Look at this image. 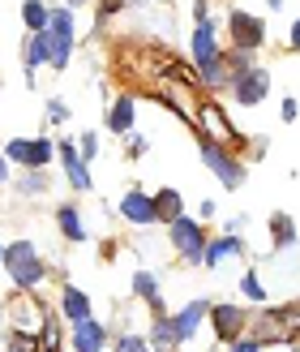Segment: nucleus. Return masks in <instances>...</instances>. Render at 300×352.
Returning a JSON list of instances; mask_svg holds the SVG:
<instances>
[{"label":"nucleus","instance_id":"38","mask_svg":"<svg viewBox=\"0 0 300 352\" xmlns=\"http://www.w3.org/2000/svg\"><path fill=\"white\" fill-rule=\"evenodd\" d=\"M39 352H56V348H39Z\"/></svg>","mask_w":300,"mask_h":352},{"label":"nucleus","instance_id":"10","mask_svg":"<svg viewBox=\"0 0 300 352\" xmlns=\"http://www.w3.org/2000/svg\"><path fill=\"white\" fill-rule=\"evenodd\" d=\"M69 344H73V352H103L108 348V327L95 322V318H82V322H73Z\"/></svg>","mask_w":300,"mask_h":352},{"label":"nucleus","instance_id":"28","mask_svg":"<svg viewBox=\"0 0 300 352\" xmlns=\"http://www.w3.org/2000/svg\"><path fill=\"white\" fill-rule=\"evenodd\" d=\"M95 151H99V138L95 133H82V160H95Z\"/></svg>","mask_w":300,"mask_h":352},{"label":"nucleus","instance_id":"35","mask_svg":"<svg viewBox=\"0 0 300 352\" xmlns=\"http://www.w3.org/2000/svg\"><path fill=\"white\" fill-rule=\"evenodd\" d=\"M86 5V0H69V9H82Z\"/></svg>","mask_w":300,"mask_h":352},{"label":"nucleus","instance_id":"7","mask_svg":"<svg viewBox=\"0 0 300 352\" xmlns=\"http://www.w3.org/2000/svg\"><path fill=\"white\" fill-rule=\"evenodd\" d=\"M227 30H232V43L244 47V52H253V47L266 43V22L253 17V13H244V9H236L232 17H227Z\"/></svg>","mask_w":300,"mask_h":352},{"label":"nucleus","instance_id":"19","mask_svg":"<svg viewBox=\"0 0 300 352\" xmlns=\"http://www.w3.org/2000/svg\"><path fill=\"white\" fill-rule=\"evenodd\" d=\"M154 215L163 219V223L181 219V215H185V210H181V193H176V189H159V193H154Z\"/></svg>","mask_w":300,"mask_h":352},{"label":"nucleus","instance_id":"15","mask_svg":"<svg viewBox=\"0 0 300 352\" xmlns=\"http://www.w3.org/2000/svg\"><path fill=\"white\" fill-rule=\"evenodd\" d=\"M150 348H154V352L181 348V340H176V327H172V314H154V322H150Z\"/></svg>","mask_w":300,"mask_h":352},{"label":"nucleus","instance_id":"32","mask_svg":"<svg viewBox=\"0 0 300 352\" xmlns=\"http://www.w3.org/2000/svg\"><path fill=\"white\" fill-rule=\"evenodd\" d=\"M129 151H133V155H146V151H150V142H146V138H133V146H129Z\"/></svg>","mask_w":300,"mask_h":352},{"label":"nucleus","instance_id":"25","mask_svg":"<svg viewBox=\"0 0 300 352\" xmlns=\"http://www.w3.org/2000/svg\"><path fill=\"white\" fill-rule=\"evenodd\" d=\"M116 352H154V348H150V340H142V336H120V340H116Z\"/></svg>","mask_w":300,"mask_h":352},{"label":"nucleus","instance_id":"21","mask_svg":"<svg viewBox=\"0 0 300 352\" xmlns=\"http://www.w3.org/2000/svg\"><path fill=\"white\" fill-rule=\"evenodd\" d=\"M270 236H275V250H292V245H296V223L284 215V210L270 219Z\"/></svg>","mask_w":300,"mask_h":352},{"label":"nucleus","instance_id":"4","mask_svg":"<svg viewBox=\"0 0 300 352\" xmlns=\"http://www.w3.org/2000/svg\"><path fill=\"white\" fill-rule=\"evenodd\" d=\"M51 155H56L51 138H13V142H5V160L9 164H22L26 172L30 168H47Z\"/></svg>","mask_w":300,"mask_h":352},{"label":"nucleus","instance_id":"22","mask_svg":"<svg viewBox=\"0 0 300 352\" xmlns=\"http://www.w3.org/2000/svg\"><path fill=\"white\" fill-rule=\"evenodd\" d=\"M133 292L159 309V279H154V271H137V275H133Z\"/></svg>","mask_w":300,"mask_h":352},{"label":"nucleus","instance_id":"5","mask_svg":"<svg viewBox=\"0 0 300 352\" xmlns=\"http://www.w3.org/2000/svg\"><path fill=\"white\" fill-rule=\"evenodd\" d=\"M168 236L176 245V254H185V262H202V250H206V236H202V223L198 219H172L168 223Z\"/></svg>","mask_w":300,"mask_h":352},{"label":"nucleus","instance_id":"27","mask_svg":"<svg viewBox=\"0 0 300 352\" xmlns=\"http://www.w3.org/2000/svg\"><path fill=\"white\" fill-rule=\"evenodd\" d=\"M240 292L249 296V301H262V296H266V292H262V284H257V275H253V271H249V275H240Z\"/></svg>","mask_w":300,"mask_h":352},{"label":"nucleus","instance_id":"29","mask_svg":"<svg viewBox=\"0 0 300 352\" xmlns=\"http://www.w3.org/2000/svg\"><path fill=\"white\" fill-rule=\"evenodd\" d=\"M296 112H300V103H296L292 95H288L284 103H279V116H284V120H296Z\"/></svg>","mask_w":300,"mask_h":352},{"label":"nucleus","instance_id":"8","mask_svg":"<svg viewBox=\"0 0 300 352\" xmlns=\"http://www.w3.org/2000/svg\"><path fill=\"white\" fill-rule=\"evenodd\" d=\"M210 327H215V340H223V344H232L244 327H249V314H244L240 305H210Z\"/></svg>","mask_w":300,"mask_h":352},{"label":"nucleus","instance_id":"13","mask_svg":"<svg viewBox=\"0 0 300 352\" xmlns=\"http://www.w3.org/2000/svg\"><path fill=\"white\" fill-rule=\"evenodd\" d=\"M244 254V245H240V236H219V241H206V250H202V267H210V271H219L227 258H240Z\"/></svg>","mask_w":300,"mask_h":352},{"label":"nucleus","instance_id":"14","mask_svg":"<svg viewBox=\"0 0 300 352\" xmlns=\"http://www.w3.org/2000/svg\"><path fill=\"white\" fill-rule=\"evenodd\" d=\"M60 164H65L69 185H73V189H91V185H95V181H91V168H86V160L78 155L73 142H60Z\"/></svg>","mask_w":300,"mask_h":352},{"label":"nucleus","instance_id":"11","mask_svg":"<svg viewBox=\"0 0 300 352\" xmlns=\"http://www.w3.org/2000/svg\"><path fill=\"white\" fill-rule=\"evenodd\" d=\"M120 215H125L129 223H137V228H146V223L159 219L154 215V198H150V193H142V189H129L125 198H120Z\"/></svg>","mask_w":300,"mask_h":352},{"label":"nucleus","instance_id":"40","mask_svg":"<svg viewBox=\"0 0 300 352\" xmlns=\"http://www.w3.org/2000/svg\"><path fill=\"white\" fill-rule=\"evenodd\" d=\"M5 352H9V348H5Z\"/></svg>","mask_w":300,"mask_h":352},{"label":"nucleus","instance_id":"16","mask_svg":"<svg viewBox=\"0 0 300 352\" xmlns=\"http://www.w3.org/2000/svg\"><path fill=\"white\" fill-rule=\"evenodd\" d=\"M60 314H65L69 322L91 318V296H86L82 288H65V292H60Z\"/></svg>","mask_w":300,"mask_h":352},{"label":"nucleus","instance_id":"18","mask_svg":"<svg viewBox=\"0 0 300 352\" xmlns=\"http://www.w3.org/2000/svg\"><path fill=\"white\" fill-rule=\"evenodd\" d=\"M56 223H60V232L73 241V245H86V223L78 215V206H60L56 210Z\"/></svg>","mask_w":300,"mask_h":352},{"label":"nucleus","instance_id":"26","mask_svg":"<svg viewBox=\"0 0 300 352\" xmlns=\"http://www.w3.org/2000/svg\"><path fill=\"white\" fill-rule=\"evenodd\" d=\"M43 168H30V176H22V181H17V189H22V193H39L43 185H47V176H39Z\"/></svg>","mask_w":300,"mask_h":352},{"label":"nucleus","instance_id":"2","mask_svg":"<svg viewBox=\"0 0 300 352\" xmlns=\"http://www.w3.org/2000/svg\"><path fill=\"white\" fill-rule=\"evenodd\" d=\"M43 43H47V65L51 69H65L69 56H73V9H51L47 30H43Z\"/></svg>","mask_w":300,"mask_h":352},{"label":"nucleus","instance_id":"37","mask_svg":"<svg viewBox=\"0 0 300 352\" xmlns=\"http://www.w3.org/2000/svg\"><path fill=\"white\" fill-rule=\"evenodd\" d=\"M270 5H275V9H284V0H270Z\"/></svg>","mask_w":300,"mask_h":352},{"label":"nucleus","instance_id":"31","mask_svg":"<svg viewBox=\"0 0 300 352\" xmlns=\"http://www.w3.org/2000/svg\"><path fill=\"white\" fill-rule=\"evenodd\" d=\"M232 352H262V344H257V340H240Z\"/></svg>","mask_w":300,"mask_h":352},{"label":"nucleus","instance_id":"36","mask_svg":"<svg viewBox=\"0 0 300 352\" xmlns=\"http://www.w3.org/2000/svg\"><path fill=\"white\" fill-rule=\"evenodd\" d=\"M0 267H5V245H0Z\"/></svg>","mask_w":300,"mask_h":352},{"label":"nucleus","instance_id":"12","mask_svg":"<svg viewBox=\"0 0 300 352\" xmlns=\"http://www.w3.org/2000/svg\"><path fill=\"white\" fill-rule=\"evenodd\" d=\"M202 318H210V305L206 301H189L181 314H172V327H176V340L181 344H189L193 336H198V327H202Z\"/></svg>","mask_w":300,"mask_h":352},{"label":"nucleus","instance_id":"39","mask_svg":"<svg viewBox=\"0 0 300 352\" xmlns=\"http://www.w3.org/2000/svg\"><path fill=\"white\" fill-rule=\"evenodd\" d=\"M0 322H5V309H0Z\"/></svg>","mask_w":300,"mask_h":352},{"label":"nucleus","instance_id":"3","mask_svg":"<svg viewBox=\"0 0 300 352\" xmlns=\"http://www.w3.org/2000/svg\"><path fill=\"white\" fill-rule=\"evenodd\" d=\"M193 60H198L206 82H223V52H219L215 22H210V17L198 22V30H193Z\"/></svg>","mask_w":300,"mask_h":352},{"label":"nucleus","instance_id":"17","mask_svg":"<svg viewBox=\"0 0 300 352\" xmlns=\"http://www.w3.org/2000/svg\"><path fill=\"white\" fill-rule=\"evenodd\" d=\"M108 129L112 133H129L133 129V99L129 95H120L112 108H108Z\"/></svg>","mask_w":300,"mask_h":352},{"label":"nucleus","instance_id":"24","mask_svg":"<svg viewBox=\"0 0 300 352\" xmlns=\"http://www.w3.org/2000/svg\"><path fill=\"white\" fill-rule=\"evenodd\" d=\"M39 336H26V331H13L9 336V352H39Z\"/></svg>","mask_w":300,"mask_h":352},{"label":"nucleus","instance_id":"20","mask_svg":"<svg viewBox=\"0 0 300 352\" xmlns=\"http://www.w3.org/2000/svg\"><path fill=\"white\" fill-rule=\"evenodd\" d=\"M47 17H51V9L43 5V0H26V5H22V22H26V30H30V34L47 30Z\"/></svg>","mask_w":300,"mask_h":352},{"label":"nucleus","instance_id":"33","mask_svg":"<svg viewBox=\"0 0 300 352\" xmlns=\"http://www.w3.org/2000/svg\"><path fill=\"white\" fill-rule=\"evenodd\" d=\"M288 43H292V47L300 52V17H296V22H292V39H288Z\"/></svg>","mask_w":300,"mask_h":352},{"label":"nucleus","instance_id":"30","mask_svg":"<svg viewBox=\"0 0 300 352\" xmlns=\"http://www.w3.org/2000/svg\"><path fill=\"white\" fill-rule=\"evenodd\" d=\"M47 112H51V120H69V108H65V99H51V103H47Z\"/></svg>","mask_w":300,"mask_h":352},{"label":"nucleus","instance_id":"6","mask_svg":"<svg viewBox=\"0 0 300 352\" xmlns=\"http://www.w3.org/2000/svg\"><path fill=\"white\" fill-rule=\"evenodd\" d=\"M202 160H206V168L223 181V189H240V185H244V164H236L219 142H202Z\"/></svg>","mask_w":300,"mask_h":352},{"label":"nucleus","instance_id":"9","mask_svg":"<svg viewBox=\"0 0 300 352\" xmlns=\"http://www.w3.org/2000/svg\"><path fill=\"white\" fill-rule=\"evenodd\" d=\"M266 91H270V74H266V69H244V74L232 82V95H236L240 108L262 103V99H266Z\"/></svg>","mask_w":300,"mask_h":352},{"label":"nucleus","instance_id":"1","mask_svg":"<svg viewBox=\"0 0 300 352\" xmlns=\"http://www.w3.org/2000/svg\"><path fill=\"white\" fill-rule=\"evenodd\" d=\"M5 271H9V279H13L22 292L39 288L43 275H47L43 258H39V250H34L30 241H13V245H5Z\"/></svg>","mask_w":300,"mask_h":352},{"label":"nucleus","instance_id":"34","mask_svg":"<svg viewBox=\"0 0 300 352\" xmlns=\"http://www.w3.org/2000/svg\"><path fill=\"white\" fill-rule=\"evenodd\" d=\"M9 181V160H5V151H0V185Z\"/></svg>","mask_w":300,"mask_h":352},{"label":"nucleus","instance_id":"23","mask_svg":"<svg viewBox=\"0 0 300 352\" xmlns=\"http://www.w3.org/2000/svg\"><path fill=\"white\" fill-rule=\"evenodd\" d=\"M39 65H47V43H43V30H39V34H26V69L34 74Z\"/></svg>","mask_w":300,"mask_h":352}]
</instances>
